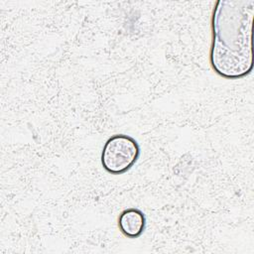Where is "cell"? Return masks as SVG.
<instances>
[{"label":"cell","instance_id":"6da1fadb","mask_svg":"<svg viewBox=\"0 0 254 254\" xmlns=\"http://www.w3.org/2000/svg\"><path fill=\"white\" fill-rule=\"evenodd\" d=\"M254 0H219L213 10L210 64L222 77L237 79L253 68Z\"/></svg>","mask_w":254,"mask_h":254},{"label":"cell","instance_id":"7a4b0ae2","mask_svg":"<svg viewBox=\"0 0 254 254\" xmlns=\"http://www.w3.org/2000/svg\"><path fill=\"white\" fill-rule=\"evenodd\" d=\"M139 156L140 147L134 138L116 134L105 142L101 153V164L108 173L120 175L131 169Z\"/></svg>","mask_w":254,"mask_h":254},{"label":"cell","instance_id":"3957f363","mask_svg":"<svg viewBox=\"0 0 254 254\" xmlns=\"http://www.w3.org/2000/svg\"><path fill=\"white\" fill-rule=\"evenodd\" d=\"M118 227L126 237L137 238L145 230V214L140 209L127 208L118 217Z\"/></svg>","mask_w":254,"mask_h":254}]
</instances>
